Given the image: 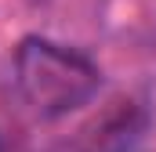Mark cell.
Returning a JSON list of instances; mask_svg holds the SVG:
<instances>
[{"instance_id":"obj_1","label":"cell","mask_w":156,"mask_h":152,"mask_svg":"<svg viewBox=\"0 0 156 152\" xmlns=\"http://www.w3.org/2000/svg\"><path fill=\"white\" fill-rule=\"evenodd\" d=\"M15 73H18V87H22L26 102L40 116L76 112L102 87V73L94 62L40 36H26L18 43Z\"/></svg>"}]
</instances>
